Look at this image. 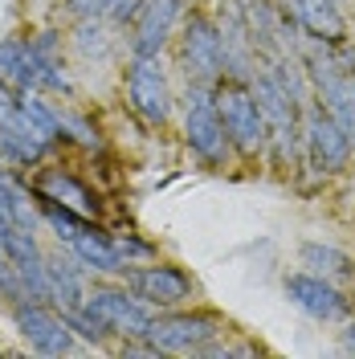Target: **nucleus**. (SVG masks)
I'll use <instances>...</instances> for the list:
<instances>
[{"instance_id":"f257e3e1","label":"nucleus","mask_w":355,"mask_h":359,"mask_svg":"<svg viewBox=\"0 0 355 359\" xmlns=\"http://www.w3.org/2000/svg\"><path fill=\"white\" fill-rule=\"evenodd\" d=\"M176 131L196 168H204V172H233L237 168V151L225 135V118L217 111L213 86H180Z\"/></svg>"},{"instance_id":"f03ea898","label":"nucleus","mask_w":355,"mask_h":359,"mask_svg":"<svg viewBox=\"0 0 355 359\" xmlns=\"http://www.w3.org/2000/svg\"><path fill=\"white\" fill-rule=\"evenodd\" d=\"M119 90L131 118H139L147 131L176 127L180 114V86L172 78V66L163 57H127L119 66Z\"/></svg>"},{"instance_id":"7ed1b4c3","label":"nucleus","mask_w":355,"mask_h":359,"mask_svg":"<svg viewBox=\"0 0 355 359\" xmlns=\"http://www.w3.org/2000/svg\"><path fill=\"white\" fill-rule=\"evenodd\" d=\"M168 53H172L180 86H217L225 78V37L217 13L204 4H192L180 21V33Z\"/></svg>"},{"instance_id":"20e7f679","label":"nucleus","mask_w":355,"mask_h":359,"mask_svg":"<svg viewBox=\"0 0 355 359\" xmlns=\"http://www.w3.org/2000/svg\"><path fill=\"white\" fill-rule=\"evenodd\" d=\"M249 86H253V98L262 107L266 135H269L266 168H274L278 176H286V180L298 176L302 172V107L269 78L266 66L249 78Z\"/></svg>"},{"instance_id":"39448f33","label":"nucleus","mask_w":355,"mask_h":359,"mask_svg":"<svg viewBox=\"0 0 355 359\" xmlns=\"http://www.w3.org/2000/svg\"><path fill=\"white\" fill-rule=\"evenodd\" d=\"M233 331V318L217 306L204 302H188V306H172V311H156L152 327H147V343L156 347V355H192L208 343H217Z\"/></svg>"},{"instance_id":"423d86ee","label":"nucleus","mask_w":355,"mask_h":359,"mask_svg":"<svg viewBox=\"0 0 355 359\" xmlns=\"http://www.w3.org/2000/svg\"><path fill=\"white\" fill-rule=\"evenodd\" d=\"M213 98H217V111L225 118V135L237 151V168H266V151H269V135H266V118H262V107L253 98V86L249 82H237V78H221L213 86Z\"/></svg>"},{"instance_id":"0eeeda50","label":"nucleus","mask_w":355,"mask_h":359,"mask_svg":"<svg viewBox=\"0 0 355 359\" xmlns=\"http://www.w3.org/2000/svg\"><path fill=\"white\" fill-rule=\"evenodd\" d=\"M355 163V139L343 131V123L327 114L319 102L302 107V172L294 180H314V184H327V180L343 176Z\"/></svg>"},{"instance_id":"6e6552de","label":"nucleus","mask_w":355,"mask_h":359,"mask_svg":"<svg viewBox=\"0 0 355 359\" xmlns=\"http://www.w3.org/2000/svg\"><path fill=\"white\" fill-rule=\"evenodd\" d=\"M82 306L111 331L114 343H123V339H147V327L156 318V311L123 278H94Z\"/></svg>"},{"instance_id":"1a4fd4ad","label":"nucleus","mask_w":355,"mask_h":359,"mask_svg":"<svg viewBox=\"0 0 355 359\" xmlns=\"http://www.w3.org/2000/svg\"><path fill=\"white\" fill-rule=\"evenodd\" d=\"M8 318H13L17 335L25 339V347L37 351V355L58 359V355L78 351V335H74V327H69L66 311H58L53 302L25 298V302H17V306H8Z\"/></svg>"},{"instance_id":"9d476101","label":"nucleus","mask_w":355,"mask_h":359,"mask_svg":"<svg viewBox=\"0 0 355 359\" xmlns=\"http://www.w3.org/2000/svg\"><path fill=\"white\" fill-rule=\"evenodd\" d=\"M123 282L131 286L152 311H172V306H188L200 302V282L192 278V269H184L180 262H143V266L123 269Z\"/></svg>"},{"instance_id":"9b49d317","label":"nucleus","mask_w":355,"mask_h":359,"mask_svg":"<svg viewBox=\"0 0 355 359\" xmlns=\"http://www.w3.org/2000/svg\"><path fill=\"white\" fill-rule=\"evenodd\" d=\"M282 294L290 298L294 311H302L307 318L323 323V327H339V323L351 318V290L331 282V278H319L302 266L282 273Z\"/></svg>"},{"instance_id":"f8f14e48","label":"nucleus","mask_w":355,"mask_h":359,"mask_svg":"<svg viewBox=\"0 0 355 359\" xmlns=\"http://www.w3.org/2000/svg\"><path fill=\"white\" fill-rule=\"evenodd\" d=\"M188 8V0H139V13L127 29V57H163Z\"/></svg>"},{"instance_id":"ddd939ff","label":"nucleus","mask_w":355,"mask_h":359,"mask_svg":"<svg viewBox=\"0 0 355 359\" xmlns=\"http://www.w3.org/2000/svg\"><path fill=\"white\" fill-rule=\"evenodd\" d=\"M29 184H33V192L41 201H58V204H66V208H74V212H82V217L102 221V212H107L102 196L90 188L86 180L78 176V172H69V168H62V163H53V159H45L41 168H33Z\"/></svg>"},{"instance_id":"4468645a","label":"nucleus","mask_w":355,"mask_h":359,"mask_svg":"<svg viewBox=\"0 0 355 359\" xmlns=\"http://www.w3.org/2000/svg\"><path fill=\"white\" fill-rule=\"evenodd\" d=\"M278 8L302 37H314V41H347V37H355L351 13L339 0H278Z\"/></svg>"},{"instance_id":"2eb2a0df","label":"nucleus","mask_w":355,"mask_h":359,"mask_svg":"<svg viewBox=\"0 0 355 359\" xmlns=\"http://www.w3.org/2000/svg\"><path fill=\"white\" fill-rule=\"evenodd\" d=\"M69 49L90 66H123L127 62V33L114 29L107 17H74L69 25Z\"/></svg>"},{"instance_id":"dca6fc26","label":"nucleus","mask_w":355,"mask_h":359,"mask_svg":"<svg viewBox=\"0 0 355 359\" xmlns=\"http://www.w3.org/2000/svg\"><path fill=\"white\" fill-rule=\"evenodd\" d=\"M53 143L49 139H41V135L33 131L29 123H25L21 114H0V156H4V163L13 168V172H33V168H41L45 159H53Z\"/></svg>"},{"instance_id":"f3484780","label":"nucleus","mask_w":355,"mask_h":359,"mask_svg":"<svg viewBox=\"0 0 355 359\" xmlns=\"http://www.w3.org/2000/svg\"><path fill=\"white\" fill-rule=\"evenodd\" d=\"M45 278H49V302L58 306V311H74V306H82L86 302V290H90V269L69 253L66 245L49 249L45 253Z\"/></svg>"},{"instance_id":"a211bd4d","label":"nucleus","mask_w":355,"mask_h":359,"mask_svg":"<svg viewBox=\"0 0 355 359\" xmlns=\"http://www.w3.org/2000/svg\"><path fill=\"white\" fill-rule=\"evenodd\" d=\"M66 249L90 269V278H123V269H127L114 249V229H107L102 221H90Z\"/></svg>"},{"instance_id":"6ab92c4d","label":"nucleus","mask_w":355,"mask_h":359,"mask_svg":"<svg viewBox=\"0 0 355 359\" xmlns=\"http://www.w3.org/2000/svg\"><path fill=\"white\" fill-rule=\"evenodd\" d=\"M298 266L319 273V278H331L339 286H355V257L335 241H302L298 245Z\"/></svg>"},{"instance_id":"aec40b11","label":"nucleus","mask_w":355,"mask_h":359,"mask_svg":"<svg viewBox=\"0 0 355 359\" xmlns=\"http://www.w3.org/2000/svg\"><path fill=\"white\" fill-rule=\"evenodd\" d=\"M0 74L17 90H41V57L33 49V37H0Z\"/></svg>"},{"instance_id":"412c9836","label":"nucleus","mask_w":355,"mask_h":359,"mask_svg":"<svg viewBox=\"0 0 355 359\" xmlns=\"http://www.w3.org/2000/svg\"><path fill=\"white\" fill-rule=\"evenodd\" d=\"M17 114L41 139H49L53 147H62V107H53L41 90H21L17 94Z\"/></svg>"},{"instance_id":"4be33fe9","label":"nucleus","mask_w":355,"mask_h":359,"mask_svg":"<svg viewBox=\"0 0 355 359\" xmlns=\"http://www.w3.org/2000/svg\"><path fill=\"white\" fill-rule=\"evenodd\" d=\"M62 147H78L86 156H107L111 139L86 111H62Z\"/></svg>"},{"instance_id":"5701e85b","label":"nucleus","mask_w":355,"mask_h":359,"mask_svg":"<svg viewBox=\"0 0 355 359\" xmlns=\"http://www.w3.org/2000/svg\"><path fill=\"white\" fill-rule=\"evenodd\" d=\"M314 102H319L327 114H335V118L343 123V131L355 139V74L335 78V82H327V86H319L314 90Z\"/></svg>"},{"instance_id":"b1692460","label":"nucleus","mask_w":355,"mask_h":359,"mask_svg":"<svg viewBox=\"0 0 355 359\" xmlns=\"http://www.w3.org/2000/svg\"><path fill=\"white\" fill-rule=\"evenodd\" d=\"M37 204H41V224L58 237V245H69L94 221V217H82V212H74V208H66V204H58V201H41L37 196Z\"/></svg>"},{"instance_id":"393cba45","label":"nucleus","mask_w":355,"mask_h":359,"mask_svg":"<svg viewBox=\"0 0 355 359\" xmlns=\"http://www.w3.org/2000/svg\"><path fill=\"white\" fill-rule=\"evenodd\" d=\"M66 318H69V327H74V335L82 339L86 347H94V351H111V347H114L111 331H107V327H102V323L86 311V306H74V311H66Z\"/></svg>"},{"instance_id":"a878e982","label":"nucleus","mask_w":355,"mask_h":359,"mask_svg":"<svg viewBox=\"0 0 355 359\" xmlns=\"http://www.w3.org/2000/svg\"><path fill=\"white\" fill-rule=\"evenodd\" d=\"M114 249H119V257H123V266H143V262H156L159 257V245L152 237H143V233H131V229H123V233H114Z\"/></svg>"},{"instance_id":"bb28decb","label":"nucleus","mask_w":355,"mask_h":359,"mask_svg":"<svg viewBox=\"0 0 355 359\" xmlns=\"http://www.w3.org/2000/svg\"><path fill=\"white\" fill-rule=\"evenodd\" d=\"M62 4H66L69 21H74V17H107L114 0H62Z\"/></svg>"},{"instance_id":"cd10ccee","label":"nucleus","mask_w":355,"mask_h":359,"mask_svg":"<svg viewBox=\"0 0 355 359\" xmlns=\"http://www.w3.org/2000/svg\"><path fill=\"white\" fill-rule=\"evenodd\" d=\"M335 347H339V355H355V318L339 323V339H335Z\"/></svg>"},{"instance_id":"c85d7f7f","label":"nucleus","mask_w":355,"mask_h":359,"mask_svg":"<svg viewBox=\"0 0 355 359\" xmlns=\"http://www.w3.org/2000/svg\"><path fill=\"white\" fill-rule=\"evenodd\" d=\"M17 94H21V90H17L8 78H4V74H0V114H13V111H17Z\"/></svg>"},{"instance_id":"c756f323","label":"nucleus","mask_w":355,"mask_h":359,"mask_svg":"<svg viewBox=\"0 0 355 359\" xmlns=\"http://www.w3.org/2000/svg\"><path fill=\"white\" fill-rule=\"evenodd\" d=\"M351 318H355V286H351Z\"/></svg>"},{"instance_id":"7c9ffc66","label":"nucleus","mask_w":355,"mask_h":359,"mask_svg":"<svg viewBox=\"0 0 355 359\" xmlns=\"http://www.w3.org/2000/svg\"><path fill=\"white\" fill-rule=\"evenodd\" d=\"M339 4H351V0H339Z\"/></svg>"},{"instance_id":"2f4dec72","label":"nucleus","mask_w":355,"mask_h":359,"mask_svg":"<svg viewBox=\"0 0 355 359\" xmlns=\"http://www.w3.org/2000/svg\"><path fill=\"white\" fill-rule=\"evenodd\" d=\"M0 355H4V347H0Z\"/></svg>"}]
</instances>
